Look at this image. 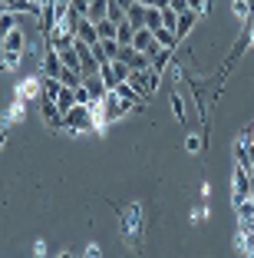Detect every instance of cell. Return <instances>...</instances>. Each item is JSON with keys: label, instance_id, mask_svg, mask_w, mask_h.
I'll return each mask as SVG.
<instances>
[{"label": "cell", "instance_id": "cell-3", "mask_svg": "<svg viewBox=\"0 0 254 258\" xmlns=\"http://www.w3.org/2000/svg\"><path fill=\"white\" fill-rule=\"evenodd\" d=\"M139 232H142V209L139 205H129L119 212V235L129 238V242H139Z\"/></svg>", "mask_w": 254, "mask_h": 258}, {"label": "cell", "instance_id": "cell-11", "mask_svg": "<svg viewBox=\"0 0 254 258\" xmlns=\"http://www.w3.org/2000/svg\"><path fill=\"white\" fill-rule=\"evenodd\" d=\"M76 40H82V43H99V30L96 23L90 20V17H79V23H76Z\"/></svg>", "mask_w": 254, "mask_h": 258}, {"label": "cell", "instance_id": "cell-13", "mask_svg": "<svg viewBox=\"0 0 254 258\" xmlns=\"http://www.w3.org/2000/svg\"><path fill=\"white\" fill-rule=\"evenodd\" d=\"M152 37H155V43L158 46H165V50H179V33L172 30V27H155V30H152Z\"/></svg>", "mask_w": 254, "mask_h": 258}, {"label": "cell", "instance_id": "cell-31", "mask_svg": "<svg viewBox=\"0 0 254 258\" xmlns=\"http://www.w3.org/2000/svg\"><path fill=\"white\" fill-rule=\"evenodd\" d=\"M185 149L192 152V156H195V152H202L205 149V139L198 136V133H188V136H185Z\"/></svg>", "mask_w": 254, "mask_h": 258}, {"label": "cell", "instance_id": "cell-32", "mask_svg": "<svg viewBox=\"0 0 254 258\" xmlns=\"http://www.w3.org/2000/svg\"><path fill=\"white\" fill-rule=\"evenodd\" d=\"M112 70H116V80H129V76H132V67H129L126 60H112Z\"/></svg>", "mask_w": 254, "mask_h": 258}, {"label": "cell", "instance_id": "cell-21", "mask_svg": "<svg viewBox=\"0 0 254 258\" xmlns=\"http://www.w3.org/2000/svg\"><path fill=\"white\" fill-rule=\"evenodd\" d=\"M231 14H234V20H241V23H244L247 17L254 14V7H251V0H231Z\"/></svg>", "mask_w": 254, "mask_h": 258}, {"label": "cell", "instance_id": "cell-22", "mask_svg": "<svg viewBox=\"0 0 254 258\" xmlns=\"http://www.w3.org/2000/svg\"><path fill=\"white\" fill-rule=\"evenodd\" d=\"M56 106L63 109V116H66L69 106H76V90H73V86H63V90H60V96H56Z\"/></svg>", "mask_w": 254, "mask_h": 258}, {"label": "cell", "instance_id": "cell-26", "mask_svg": "<svg viewBox=\"0 0 254 258\" xmlns=\"http://www.w3.org/2000/svg\"><path fill=\"white\" fill-rule=\"evenodd\" d=\"M106 17H109L112 23H122V20H126V7H122L119 0H109V7H106Z\"/></svg>", "mask_w": 254, "mask_h": 258}, {"label": "cell", "instance_id": "cell-20", "mask_svg": "<svg viewBox=\"0 0 254 258\" xmlns=\"http://www.w3.org/2000/svg\"><path fill=\"white\" fill-rule=\"evenodd\" d=\"M165 76L172 80V83H188V73H185V67H182L179 60L172 56V63H168V70H165Z\"/></svg>", "mask_w": 254, "mask_h": 258}, {"label": "cell", "instance_id": "cell-28", "mask_svg": "<svg viewBox=\"0 0 254 258\" xmlns=\"http://www.w3.org/2000/svg\"><path fill=\"white\" fill-rule=\"evenodd\" d=\"M96 30H99V40H106V37H116V30H119V23H112L109 17H103V20L96 23Z\"/></svg>", "mask_w": 254, "mask_h": 258}, {"label": "cell", "instance_id": "cell-8", "mask_svg": "<svg viewBox=\"0 0 254 258\" xmlns=\"http://www.w3.org/2000/svg\"><path fill=\"white\" fill-rule=\"evenodd\" d=\"M40 73L43 76H60L63 73V60H60V50H53L50 43L43 46V56H40Z\"/></svg>", "mask_w": 254, "mask_h": 258}, {"label": "cell", "instance_id": "cell-12", "mask_svg": "<svg viewBox=\"0 0 254 258\" xmlns=\"http://www.w3.org/2000/svg\"><path fill=\"white\" fill-rule=\"evenodd\" d=\"M27 30H23V27H14V30L7 33V37H4V50H14V53H23V50H27Z\"/></svg>", "mask_w": 254, "mask_h": 258}, {"label": "cell", "instance_id": "cell-17", "mask_svg": "<svg viewBox=\"0 0 254 258\" xmlns=\"http://www.w3.org/2000/svg\"><path fill=\"white\" fill-rule=\"evenodd\" d=\"M145 7L149 4H142V0H132L126 7V20L132 23V27H145Z\"/></svg>", "mask_w": 254, "mask_h": 258}, {"label": "cell", "instance_id": "cell-42", "mask_svg": "<svg viewBox=\"0 0 254 258\" xmlns=\"http://www.w3.org/2000/svg\"><path fill=\"white\" fill-rule=\"evenodd\" d=\"M119 4H122V7H129V4H132V0H119Z\"/></svg>", "mask_w": 254, "mask_h": 258}, {"label": "cell", "instance_id": "cell-24", "mask_svg": "<svg viewBox=\"0 0 254 258\" xmlns=\"http://www.w3.org/2000/svg\"><path fill=\"white\" fill-rule=\"evenodd\" d=\"M60 60H63V67L79 70V53H76V46H63V50H60ZM79 73H82V70H79Z\"/></svg>", "mask_w": 254, "mask_h": 258}, {"label": "cell", "instance_id": "cell-35", "mask_svg": "<svg viewBox=\"0 0 254 258\" xmlns=\"http://www.w3.org/2000/svg\"><path fill=\"white\" fill-rule=\"evenodd\" d=\"M82 255H86V258H99V255H103V245H99V242H90L86 248H82Z\"/></svg>", "mask_w": 254, "mask_h": 258}, {"label": "cell", "instance_id": "cell-14", "mask_svg": "<svg viewBox=\"0 0 254 258\" xmlns=\"http://www.w3.org/2000/svg\"><path fill=\"white\" fill-rule=\"evenodd\" d=\"M195 23H198V10H182V14H179V23H175V33H179V40H185L188 33L195 30Z\"/></svg>", "mask_w": 254, "mask_h": 258}, {"label": "cell", "instance_id": "cell-25", "mask_svg": "<svg viewBox=\"0 0 254 258\" xmlns=\"http://www.w3.org/2000/svg\"><path fill=\"white\" fill-rule=\"evenodd\" d=\"M99 76H103V83H106V90H112V86L119 83V80H116V70H112V60L99 63Z\"/></svg>", "mask_w": 254, "mask_h": 258}, {"label": "cell", "instance_id": "cell-38", "mask_svg": "<svg viewBox=\"0 0 254 258\" xmlns=\"http://www.w3.org/2000/svg\"><path fill=\"white\" fill-rule=\"evenodd\" d=\"M188 10H198L202 14V0H188Z\"/></svg>", "mask_w": 254, "mask_h": 258}, {"label": "cell", "instance_id": "cell-23", "mask_svg": "<svg viewBox=\"0 0 254 258\" xmlns=\"http://www.w3.org/2000/svg\"><path fill=\"white\" fill-rule=\"evenodd\" d=\"M99 46H103L106 60H119V50H122V43H119L116 37H106V40H99Z\"/></svg>", "mask_w": 254, "mask_h": 258}, {"label": "cell", "instance_id": "cell-10", "mask_svg": "<svg viewBox=\"0 0 254 258\" xmlns=\"http://www.w3.org/2000/svg\"><path fill=\"white\" fill-rule=\"evenodd\" d=\"M251 50V30H247V23H244V30L238 33V40L231 43V53H228V63H238L241 56Z\"/></svg>", "mask_w": 254, "mask_h": 258}, {"label": "cell", "instance_id": "cell-30", "mask_svg": "<svg viewBox=\"0 0 254 258\" xmlns=\"http://www.w3.org/2000/svg\"><path fill=\"white\" fill-rule=\"evenodd\" d=\"M60 80H63V86H79V83H82V73H79V70H69V67H63Z\"/></svg>", "mask_w": 254, "mask_h": 258}, {"label": "cell", "instance_id": "cell-41", "mask_svg": "<svg viewBox=\"0 0 254 258\" xmlns=\"http://www.w3.org/2000/svg\"><path fill=\"white\" fill-rule=\"evenodd\" d=\"M247 172H251V179H254V156H251V162H247Z\"/></svg>", "mask_w": 254, "mask_h": 258}, {"label": "cell", "instance_id": "cell-33", "mask_svg": "<svg viewBox=\"0 0 254 258\" xmlns=\"http://www.w3.org/2000/svg\"><path fill=\"white\" fill-rule=\"evenodd\" d=\"M175 23H179V10L175 7H162V27H172L175 30Z\"/></svg>", "mask_w": 254, "mask_h": 258}, {"label": "cell", "instance_id": "cell-34", "mask_svg": "<svg viewBox=\"0 0 254 258\" xmlns=\"http://www.w3.org/2000/svg\"><path fill=\"white\" fill-rule=\"evenodd\" d=\"M69 10H73L76 17H86L90 14V0H69Z\"/></svg>", "mask_w": 254, "mask_h": 258}, {"label": "cell", "instance_id": "cell-36", "mask_svg": "<svg viewBox=\"0 0 254 258\" xmlns=\"http://www.w3.org/2000/svg\"><path fill=\"white\" fill-rule=\"evenodd\" d=\"M168 7H175L182 14V10H188V0H168Z\"/></svg>", "mask_w": 254, "mask_h": 258}, {"label": "cell", "instance_id": "cell-29", "mask_svg": "<svg viewBox=\"0 0 254 258\" xmlns=\"http://www.w3.org/2000/svg\"><path fill=\"white\" fill-rule=\"evenodd\" d=\"M132 33H135V27H132L129 20H122V23H119V30H116V40L126 46V43H132Z\"/></svg>", "mask_w": 254, "mask_h": 258}, {"label": "cell", "instance_id": "cell-5", "mask_svg": "<svg viewBox=\"0 0 254 258\" xmlns=\"http://www.w3.org/2000/svg\"><path fill=\"white\" fill-rule=\"evenodd\" d=\"M14 96L27 99V103H30V99H40V96H43V76H40V70H37V73H30V76H23L20 83L14 86Z\"/></svg>", "mask_w": 254, "mask_h": 258}, {"label": "cell", "instance_id": "cell-39", "mask_svg": "<svg viewBox=\"0 0 254 258\" xmlns=\"http://www.w3.org/2000/svg\"><path fill=\"white\" fill-rule=\"evenodd\" d=\"M4 146H7V129L0 126V149H4Z\"/></svg>", "mask_w": 254, "mask_h": 258}, {"label": "cell", "instance_id": "cell-6", "mask_svg": "<svg viewBox=\"0 0 254 258\" xmlns=\"http://www.w3.org/2000/svg\"><path fill=\"white\" fill-rule=\"evenodd\" d=\"M40 116H43V122L50 129H63L66 126V116H63L60 106H56V99H43L40 96Z\"/></svg>", "mask_w": 254, "mask_h": 258}, {"label": "cell", "instance_id": "cell-1", "mask_svg": "<svg viewBox=\"0 0 254 258\" xmlns=\"http://www.w3.org/2000/svg\"><path fill=\"white\" fill-rule=\"evenodd\" d=\"M63 133H69V136L93 133V113H90V106H82V103L69 106L66 109V126H63Z\"/></svg>", "mask_w": 254, "mask_h": 258}, {"label": "cell", "instance_id": "cell-19", "mask_svg": "<svg viewBox=\"0 0 254 258\" xmlns=\"http://www.w3.org/2000/svg\"><path fill=\"white\" fill-rule=\"evenodd\" d=\"M172 56H175V50H165V46H162V50H158V53L152 56V70H158V73L165 76V70H168V63H172Z\"/></svg>", "mask_w": 254, "mask_h": 258}, {"label": "cell", "instance_id": "cell-2", "mask_svg": "<svg viewBox=\"0 0 254 258\" xmlns=\"http://www.w3.org/2000/svg\"><path fill=\"white\" fill-rule=\"evenodd\" d=\"M129 83H132L135 90L142 93L145 99H152V96L158 93V86H162V73H158V70H152V67H145V70H132Z\"/></svg>", "mask_w": 254, "mask_h": 258}, {"label": "cell", "instance_id": "cell-40", "mask_svg": "<svg viewBox=\"0 0 254 258\" xmlns=\"http://www.w3.org/2000/svg\"><path fill=\"white\" fill-rule=\"evenodd\" d=\"M152 7H168V0H149Z\"/></svg>", "mask_w": 254, "mask_h": 258}, {"label": "cell", "instance_id": "cell-9", "mask_svg": "<svg viewBox=\"0 0 254 258\" xmlns=\"http://www.w3.org/2000/svg\"><path fill=\"white\" fill-rule=\"evenodd\" d=\"M23 119H27V99L14 96L10 106L4 109V126H14V122H23Z\"/></svg>", "mask_w": 254, "mask_h": 258}, {"label": "cell", "instance_id": "cell-16", "mask_svg": "<svg viewBox=\"0 0 254 258\" xmlns=\"http://www.w3.org/2000/svg\"><path fill=\"white\" fill-rule=\"evenodd\" d=\"M20 67H23V53H14V50L0 53V73H20Z\"/></svg>", "mask_w": 254, "mask_h": 258}, {"label": "cell", "instance_id": "cell-18", "mask_svg": "<svg viewBox=\"0 0 254 258\" xmlns=\"http://www.w3.org/2000/svg\"><path fill=\"white\" fill-rule=\"evenodd\" d=\"M40 76H43V73H40ZM60 90H63L60 76H43V99H56V96H60Z\"/></svg>", "mask_w": 254, "mask_h": 258}, {"label": "cell", "instance_id": "cell-7", "mask_svg": "<svg viewBox=\"0 0 254 258\" xmlns=\"http://www.w3.org/2000/svg\"><path fill=\"white\" fill-rule=\"evenodd\" d=\"M112 93H116V96H119V99H126V103H129V106L135 109V113H139V109H142L145 103H149V99H145L142 93L135 90V86L129 83V80H122V83H116V86H112Z\"/></svg>", "mask_w": 254, "mask_h": 258}, {"label": "cell", "instance_id": "cell-37", "mask_svg": "<svg viewBox=\"0 0 254 258\" xmlns=\"http://www.w3.org/2000/svg\"><path fill=\"white\" fill-rule=\"evenodd\" d=\"M33 255H46V242H33Z\"/></svg>", "mask_w": 254, "mask_h": 258}, {"label": "cell", "instance_id": "cell-4", "mask_svg": "<svg viewBox=\"0 0 254 258\" xmlns=\"http://www.w3.org/2000/svg\"><path fill=\"white\" fill-rule=\"evenodd\" d=\"M247 196H251V172H247L244 162H234V172H231V202L241 205Z\"/></svg>", "mask_w": 254, "mask_h": 258}, {"label": "cell", "instance_id": "cell-15", "mask_svg": "<svg viewBox=\"0 0 254 258\" xmlns=\"http://www.w3.org/2000/svg\"><path fill=\"white\" fill-rule=\"evenodd\" d=\"M168 106H172V113H175V122H188V103L179 90L168 93Z\"/></svg>", "mask_w": 254, "mask_h": 258}, {"label": "cell", "instance_id": "cell-27", "mask_svg": "<svg viewBox=\"0 0 254 258\" xmlns=\"http://www.w3.org/2000/svg\"><path fill=\"white\" fill-rule=\"evenodd\" d=\"M145 27L149 30H155V27H162V7H145Z\"/></svg>", "mask_w": 254, "mask_h": 258}]
</instances>
